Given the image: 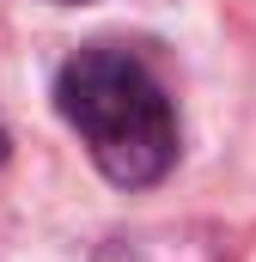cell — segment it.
<instances>
[{
    "label": "cell",
    "instance_id": "cell-2",
    "mask_svg": "<svg viewBox=\"0 0 256 262\" xmlns=\"http://www.w3.org/2000/svg\"><path fill=\"white\" fill-rule=\"evenodd\" d=\"M0 159H6V128H0Z\"/></svg>",
    "mask_w": 256,
    "mask_h": 262
},
{
    "label": "cell",
    "instance_id": "cell-1",
    "mask_svg": "<svg viewBox=\"0 0 256 262\" xmlns=\"http://www.w3.org/2000/svg\"><path fill=\"white\" fill-rule=\"evenodd\" d=\"M55 104L110 183L140 189L171 171L177 159L171 98L128 49H79L55 79Z\"/></svg>",
    "mask_w": 256,
    "mask_h": 262
}]
</instances>
